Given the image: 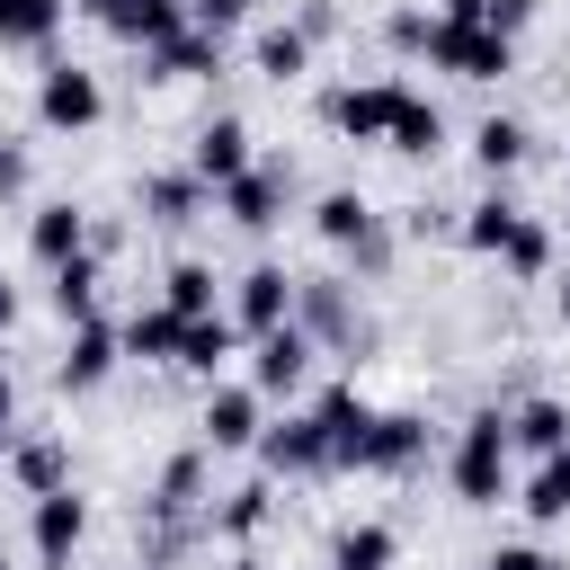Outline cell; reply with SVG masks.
<instances>
[{
	"mask_svg": "<svg viewBox=\"0 0 570 570\" xmlns=\"http://www.w3.org/2000/svg\"><path fill=\"white\" fill-rule=\"evenodd\" d=\"M419 53L436 71H454V80H508L517 71V36H499L481 18H428V45Z\"/></svg>",
	"mask_w": 570,
	"mask_h": 570,
	"instance_id": "1",
	"label": "cell"
},
{
	"mask_svg": "<svg viewBox=\"0 0 570 570\" xmlns=\"http://www.w3.org/2000/svg\"><path fill=\"white\" fill-rule=\"evenodd\" d=\"M499 481H508V410H472L463 436H454V499L490 508Z\"/></svg>",
	"mask_w": 570,
	"mask_h": 570,
	"instance_id": "2",
	"label": "cell"
},
{
	"mask_svg": "<svg viewBox=\"0 0 570 570\" xmlns=\"http://www.w3.org/2000/svg\"><path fill=\"white\" fill-rule=\"evenodd\" d=\"M98 71H80V62H45V80H36V125L45 134H89L98 125Z\"/></svg>",
	"mask_w": 570,
	"mask_h": 570,
	"instance_id": "3",
	"label": "cell"
},
{
	"mask_svg": "<svg viewBox=\"0 0 570 570\" xmlns=\"http://www.w3.org/2000/svg\"><path fill=\"white\" fill-rule=\"evenodd\" d=\"M312 223H321V240L347 249L356 267H383V258H392V240H383V223H374V205H365L356 187H330V196L312 205Z\"/></svg>",
	"mask_w": 570,
	"mask_h": 570,
	"instance_id": "4",
	"label": "cell"
},
{
	"mask_svg": "<svg viewBox=\"0 0 570 570\" xmlns=\"http://www.w3.org/2000/svg\"><path fill=\"white\" fill-rule=\"evenodd\" d=\"M401 80H374V89H330L321 98V116L347 134V142H392V116H401Z\"/></svg>",
	"mask_w": 570,
	"mask_h": 570,
	"instance_id": "5",
	"label": "cell"
},
{
	"mask_svg": "<svg viewBox=\"0 0 570 570\" xmlns=\"http://www.w3.org/2000/svg\"><path fill=\"white\" fill-rule=\"evenodd\" d=\"M303 374H312V330L303 321H276V330L249 338V383L258 392H294Z\"/></svg>",
	"mask_w": 570,
	"mask_h": 570,
	"instance_id": "6",
	"label": "cell"
},
{
	"mask_svg": "<svg viewBox=\"0 0 570 570\" xmlns=\"http://www.w3.org/2000/svg\"><path fill=\"white\" fill-rule=\"evenodd\" d=\"M419 463H428V419L419 410H374L356 472H419Z\"/></svg>",
	"mask_w": 570,
	"mask_h": 570,
	"instance_id": "7",
	"label": "cell"
},
{
	"mask_svg": "<svg viewBox=\"0 0 570 570\" xmlns=\"http://www.w3.org/2000/svg\"><path fill=\"white\" fill-rule=\"evenodd\" d=\"M27 534H36V561H45V570H62V561L80 552V534H89V499H80L71 481H62V490H45Z\"/></svg>",
	"mask_w": 570,
	"mask_h": 570,
	"instance_id": "8",
	"label": "cell"
},
{
	"mask_svg": "<svg viewBox=\"0 0 570 570\" xmlns=\"http://www.w3.org/2000/svg\"><path fill=\"white\" fill-rule=\"evenodd\" d=\"M187 169H196V178L223 196V187L249 169V125H240V116H214V125H196V142H187Z\"/></svg>",
	"mask_w": 570,
	"mask_h": 570,
	"instance_id": "9",
	"label": "cell"
},
{
	"mask_svg": "<svg viewBox=\"0 0 570 570\" xmlns=\"http://www.w3.org/2000/svg\"><path fill=\"white\" fill-rule=\"evenodd\" d=\"M258 463L267 472H330V428L303 410V419H276V428H258Z\"/></svg>",
	"mask_w": 570,
	"mask_h": 570,
	"instance_id": "10",
	"label": "cell"
},
{
	"mask_svg": "<svg viewBox=\"0 0 570 570\" xmlns=\"http://www.w3.org/2000/svg\"><path fill=\"white\" fill-rule=\"evenodd\" d=\"M223 62V36L214 27H178V36H160V45H142V80H196V71H214Z\"/></svg>",
	"mask_w": 570,
	"mask_h": 570,
	"instance_id": "11",
	"label": "cell"
},
{
	"mask_svg": "<svg viewBox=\"0 0 570 570\" xmlns=\"http://www.w3.org/2000/svg\"><path fill=\"white\" fill-rule=\"evenodd\" d=\"M116 347H125V330H107V321H71V347H62L53 383H62V392H89V383H107V374H116Z\"/></svg>",
	"mask_w": 570,
	"mask_h": 570,
	"instance_id": "12",
	"label": "cell"
},
{
	"mask_svg": "<svg viewBox=\"0 0 570 570\" xmlns=\"http://www.w3.org/2000/svg\"><path fill=\"white\" fill-rule=\"evenodd\" d=\"M258 383H214V401H205V445L214 454H240V445H258Z\"/></svg>",
	"mask_w": 570,
	"mask_h": 570,
	"instance_id": "13",
	"label": "cell"
},
{
	"mask_svg": "<svg viewBox=\"0 0 570 570\" xmlns=\"http://www.w3.org/2000/svg\"><path fill=\"white\" fill-rule=\"evenodd\" d=\"M312 419L330 428V472H356V454H365V428H374V410L356 401V383H330V392L312 401Z\"/></svg>",
	"mask_w": 570,
	"mask_h": 570,
	"instance_id": "14",
	"label": "cell"
},
{
	"mask_svg": "<svg viewBox=\"0 0 570 570\" xmlns=\"http://www.w3.org/2000/svg\"><path fill=\"white\" fill-rule=\"evenodd\" d=\"M89 18L107 36H125V45H160V36L187 27V0H89Z\"/></svg>",
	"mask_w": 570,
	"mask_h": 570,
	"instance_id": "15",
	"label": "cell"
},
{
	"mask_svg": "<svg viewBox=\"0 0 570 570\" xmlns=\"http://www.w3.org/2000/svg\"><path fill=\"white\" fill-rule=\"evenodd\" d=\"M27 249H36L45 267H62V258H80V249H89V214H80L71 196H53V205H36V214H27Z\"/></svg>",
	"mask_w": 570,
	"mask_h": 570,
	"instance_id": "16",
	"label": "cell"
},
{
	"mask_svg": "<svg viewBox=\"0 0 570 570\" xmlns=\"http://www.w3.org/2000/svg\"><path fill=\"white\" fill-rule=\"evenodd\" d=\"M232 321H240L249 338L276 330V321H294V276H285V267H249L240 294H232Z\"/></svg>",
	"mask_w": 570,
	"mask_h": 570,
	"instance_id": "17",
	"label": "cell"
},
{
	"mask_svg": "<svg viewBox=\"0 0 570 570\" xmlns=\"http://www.w3.org/2000/svg\"><path fill=\"white\" fill-rule=\"evenodd\" d=\"M223 214H232L240 232H267V223L285 214V169H258V160H249V169L223 187Z\"/></svg>",
	"mask_w": 570,
	"mask_h": 570,
	"instance_id": "18",
	"label": "cell"
},
{
	"mask_svg": "<svg viewBox=\"0 0 570 570\" xmlns=\"http://www.w3.org/2000/svg\"><path fill=\"white\" fill-rule=\"evenodd\" d=\"M294 321L312 330V338H356V312H347V285H330V276H294Z\"/></svg>",
	"mask_w": 570,
	"mask_h": 570,
	"instance_id": "19",
	"label": "cell"
},
{
	"mask_svg": "<svg viewBox=\"0 0 570 570\" xmlns=\"http://www.w3.org/2000/svg\"><path fill=\"white\" fill-rule=\"evenodd\" d=\"M223 356H240V321L196 312V321L178 330V365H187V374H223Z\"/></svg>",
	"mask_w": 570,
	"mask_h": 570,
	"instance_id": "20",
	"label": "cell"
},
{
	"mask_svg": "<svg viewBox=\"0 0 570 570\" xmlns=\"http://www.w3.org/2000/svg\"><path fill=\"white\" fill-rule=\"evenodd\" d=\"M508 445H525V454H561V445H570V410H561L552 392L517 401V410H508Z\"/></svg>",
	"mask_w": 570,
	"mask_h": 570,
	"instance_id": "21",
	"label": "cell"
},
{
	"mask_svg": "<svg viewBox=\"0 0 570 570\" xmlns=\"http://www.w3.org/2000/svg\"><path fill=\"white\" fill-rule=\"evenodd\" d=\"M205 178L196 169H169V178H142V223H196L205 214Z\"/></svg>",
	"mask_w": 570,
	"mask_h": 570,
	"instance_id": "22",
	"label": "cell"
},
{
	"mask_svg": "<svg viewBox=\"0 0 570 570\" xmlns=\"http://www.w3.org/2000/svg\"><path fill=\"white\" fill-rule=\"evenodd\" d=\"M45 303H53L62 321H98V240H89L80 258H62V267H53V285H45Z\"/></svg>",
	"mask_w": 570,
	"mask_h": 570,
	"instance_id": "23",
	"label": "cell"
},
{
	"mask_svg": "<svg viewBox=\"0 0 570 570\" xmlns=\"http://www.w3.org/2000/svg\"><path fill=\"white\" fill-rule=\"evenodd\" d=\"M525 223H534V214H517L508 196H481V205H463V240H472V249H490V258H508Z\"/></svg>",
	"mask_w": 570,
	"mask_h": 570,
	"instance_id": "24",
	"label": "cell"
},
{
	"mask_svg": "<svg viewBox=\"0 0 570 570\" xmlns=\"http://www.w3.org/2000/svg\"><path fill=\"white\" fill-rule=\"evenodd\" d=\"M312 71V27H258V80H303Z\"/></svg>",
	"mask_w": 570,
	"mask_h": 570,
	"instance_id": "25",
	"label": "cell"
},
{
	"mask_svg": "<svg viewBox=\"0 0 570 570\" xmlns=\"http://www.w3.org/2000/svg\"><path fill=\"white\" fill-rule=\"evenodd\" d=\"M392 552H401V534H392L383 517H365V525H347V534L330 543V570H392Z\"/></svg>",
	"mask_w": 570,
	"mask_h": 570,
	"instance_id": "26",
	"label": "cell"
},
{
	"mask_svg": "<svg viewBox=\"0 0 570 570\" xmlns=\"http://www.w3.org/2000/svg\"><path fill=\"white\" fill-rule=\"evenodd\" d=\"M392 151H410V160H436V151H445V116H436L419 89H410L401 116H392Z\"/></svg>",
	"mask_w": 570,
	"mask_h": 570,
	"instance_id": "27",
	"label": "cell"
},
{
	"mask_svg": "<svg viewBox=\"0 0 570 570\" xmlns=\"http://www.w3.org/2000/svg\"><path fill=\"white\" fill-rule=\"evenodd\" d=\"M525 517H534V525H561V517H570V445L534 463V481H525Z\"/></svg>",
	"mask_w": 570,
	"mask_h": 570,
	"instance_id": "28",
	"label": "cell"
},
{
	"mask_svg": "<svg viewBox=\"0 0 570 570\" xmlns=\"http://www.w3.org/2000/svg\"><path fill=\"white\" fill-rule=\"evenodd\" d=\"M205 525H214L223 543H249V534L267 525V481H240V490H232L223 508H205Z\"/></svg>",
	"mask_w": 570,
	"mask_h": 570,
	"instance_id": "29",
	"label": "cell"
},
{
	"mask_svg": "<svg viewBox=\"0 0 570 570\" xmlns=\"http://www.w3.org/2000/svg\"><path fill=\"white\" fill-rule=\"evenodd\" d=\"M178 330H187V312H169V303H160V312H134V321H125V347H134V356L178 365Z\"/></svg>",
	"mask_w": 570,
	"mask_h": 570,
	"instance_id": "30",
	"label": "cell"
},
{
	"mask_svg": "<svg viewBox=\"0 0 570 570\" xmlns=\"http://www.w3.org/2000/svg\"><path fill=\"white\" fill-rule=\"evenodd\" d=\"M62 481H71V454H62L53 436H27V445H18V490L45 499V490H62Z\"/></svg>",
	"mask_w": 570,
	"mask_h": 570,
	"instance_id": "31",
	"label": "cell"
},
{
	"mask_svg": "<svg viewBox=\"0 0 570 570\" xmlns=\"http://www.w3.org/2000/svg\"><path fill=\"white\" fill-rule=\"evenodd\" d=\"M62 0H0V45H53Z\"/></svg>",
	"mask_w": 570,
	"mask_h": 570,
	"instance_id": "32",
	"label": "cell"
},
{
	"mask_svg": "<svg viewBox=\"0 0 570 570\" xmlns=\"http://www.w3.org/2000/svg\"><path fill=\"white\" fill-rule=\"evenodd\" d=\"M472 160H481L490 178H499V169H517V160H525V125H517V116H490V125L472 134Z\"/></svg>",
	"mask_w": 570,
	"mask_h": 570,
	"instance_id": "33",
	"label": "cell"
},
{
	"mask_svg": "<svg viewBox=\"0 0 570 570\" xmlns=\"http://www.w3.org/2000/svg\"><path fill=\"white\" fill-rule=\"evenodd\" d=\"M169 312H187V321L214 312V267H205V258H178V267H169Z\"/></svg>",
	"mask_w": 570,
	"mask_h": 570,
	"instance_id": "34",
	"label": "cell"
},
{
	"mask_svg": "<svg viewBox=\"0 0 570 570\" xmlns=\"http://www.w3.org/2000/svg\"><path fill=\"white\" fill-rule=\"evenodd\" d=\"M508 267H517V276H543V267H552V232H543V223H525V232H517V249H508Z\"/></svg>",
	"mask_w": 570,
	"mask_h": 570,
	"instance_id": "35",
	"label": "cell"
},
{
	"mask_svg": "<svg viewBox=\"0 0 570 570\" xmlns=\"http://www.w3.org/2000/svg\"><path fill=\"white\" fill-rule=\"evenodd\" d=\"M481 570H561V561H552V552H534V543H499Z\"/></svg>",
	"mask_w": 570,
	"mask_h": 570,
	"instance_id": "36",
	"label": "cell"
},
{
	"mask_svg": "<svg viewBox=\"0 0 570 570\" xmlns=\"http://www.w3.org/2000/svg\"><path fill=\"white\" fill-rule=\"evenodd\" d=\"M240 9H249V0H187V18H196V27H214V36H223Z\"/></svg>",
	"mask_w": 570,
	"mask_h": 570,
	"instance_id": "37",
	"label": "cell"
},
{
	"mask_svg": "<svg viewBox=\"0 0 570 570\" xmlns=\"http://www.w3.org/2000/svg\"><path fill=\"white\" fill-rule=\"evenodd\" d=\"M18 187H27V151H18V142H0V205H9Z\"/></svg>",
	"mask_w": 570,
	"mask_h": 570,
	"instance_id": "38",
	"label": "cell"
},
{
	"mask_svg": "<svg viewBox=\"0 0 570 570\" xmlns=\"http://www.w3.org/2000/svg\"><path fill=\"white\" fill-rule=\"evenodd\" d=\"M18 436V383H9V365H0V445Z\"/></svg>",
	"mask_w": 570,
	"mask_h": 570,
	"instance_id": "39",
	"label": "cell"
},
{
	"mask_svg": "<svg viewBox=\"0 0 570 570\" xmlns=\"http://www.w3.org/2000/svg\"><path fill=\"white\" fill-rule=\"evenodd\" d=\"M9 321H18V285L0 276V338H9Z\"/></svg>",
	"mask_w": 570,
	"mask_h": 570,
	"instance_id": "40",
	"label": "cell"
},
{
	"mask_svg": "<svg viewBox=\"0 0 570 570\" xmlns=\"http://www.w3.org/2000/svg\"><path fill=\"white\" fill-rule=\"evenodd\" d=\"M552 312H561V321H570V267H561V276H552Z\"/></svg>",
	"mask_w": 570,
	"mask_h": 570,
	"instance_id": "41",
	"label": "cell"
},
{
	"mask_svg": "<svg viewBox=\"0 0 570 570\" xmlns=\"http://www.w3.org/2000/svg\"><path fill=\"white\" fill-rule=\"evenodd\" d=\"M481 9H490V0H445V18H481Z\"/></svg>",
	"mask_w": 570,
	"mask_h": 570,
	"instance_id": "42",
	"label": "cell"
},
{
	"mask_svg": "<svg viewBox=\"0 0 570 570\" xmlns=\"http://www.w3.org/2000/svg\"><path fill=\"white\" fill-rule=\"evenodd\" d=\"M223 570H267V561H258V552H232V561H223Z\"/></svg>",
	"mask_w": 570,
	"mask_h": 570,
	"instance_id": "43",
	"label": "cell"
},
{
	"mask_svg": "<svg viewBox=\"0 0 570 570\" xmlns=\"http://www.w3.org/2000/svg\"><path fill=\"white\" fill-rule=\"evenodd\" d=\"M0 570H9V561H0Z\"/></svg>",
	"mask_w": 570,
	"mask_h": 570,
	"instance_id": "44",
	"label": "cell"
}]
</instances>
